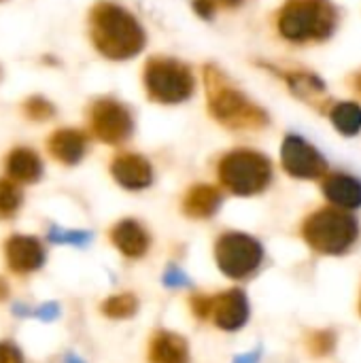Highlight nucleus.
Here are the masks:
<instances>
[{
    "instance_id": "f257e3e1",
    "label": "nucleus",
    "mask_w": 361,
    "mask_h": 363,
    "mask_svg": "<svg viewBox=\"0 0 361 363\" xmlns=\"http://www.w3.org/2000/svg\"><path fill=\"white\" fill-rule=\"evenodd\" d=\"M89 32L96 49L111 60H128L145 47V30L134 15L111 2L94 6Z\"/></svg>"
},
{
    "instance_id": "f03ea898",
    "label": "nucleus",
    "mask_w": 361,
    "mask_h": 363,
    "mask_svg": "<svg viewBox=\"0 0 361 363\" xmlns=\"http://www.w3.org/2000/svg\"><path fill=\"white\" fill-rule=\"evenodd\" d=\"M206 91L209 108L219 123L232 130H260L268 123V115L243 91L232 87L213 66L206 68Z\"/></svg>"
},
{
    "instance_id": "7ed1b4c3",
    "label": "nucleus",
    "mask_w": 361,
    "mask_h": 363,
    "mask_svg": "<svg viewBox=\"0 0 361 363\" xmlns=\"http://www.w3.org/2000/svg\"><path fill=\"white\" fill-rule=\"evenodd\" d=\"M338 21L330 0H289L279 11V32L294 43H313L328 38Z\"/></svg>"
},
{
    "instance_id": "20e7f679",
    "label": "nucleus",
    "mask_w": 361,
    "mask_h": 363,
    "mask_svg": "<svg viewBox=\"0 0 361 363\" xmlns=\"http://www.w3.org/2000/svg\"><path fill=\"white\" fill-rule=\"evenodd\" d=\"M360 236L357 219L345 208H319L302 223V238L321 255L347 253Z\"/></svg>"
},
{
    "instance_id": "39448f33",
    "label": "nucleus",
    "mask_w": 361,
    "mask_h": 363,
    "mask_svg": "<svg viewBox=\"0 0 361 363\" xmlns=\"http://www.w3.org/2000/svg\"><path fill=\"white\" fill-rule=\"evenodd\" d=\"M219 181L228 191L236 196H255L270 185L272 164L257 151L238 149L221 157Z\"/></svg>"
},
{
    "instance_id": "423d86ee",
    "label": "nucleus",
    "mask_w": 361,
    "mask_h": 363,
    "mask_svg": "<svg viewBox=\"0 0 361 363\" xmlns=\"http://www.w3.org/2000/svg\"><path fill=\"white\" fill-rule=\"evenodd\" d=\"M194 74L189 66L172 57H153L145 66V87L151 100L160 104H179L194 94Z\"/></svg>"
},
{
    "instance_id": "0eeeda50",
    "label": "nucleus",
    "mask_w": 361,
    "mask_h": 363,
    "mask_svg": "<svg viewBox=\"0 0 361 363\" xmlns=\"http://www.w3.org/2000/svg\"><path fill=\"white\" fill-rule=\"evenodd\" d=\"M215 259L219 270L234 281H245L257 272L264 249L262 245L243 232H226L215 242Z\"/></svg>"
},
{
    "instance_id": "6e6552de",
    "label": "nucleus",
    "mask_w": 361,
    "mask_h": 363,
    "mask_svg": "<svg viewBox=\"0 0 361 363\" xmlns=\"http://www.w3.org/2000/svg\"><path fill=\"white\" fill-rule=\"evenodd\" d=\"M89 121H91V132L109 145H119L126 138H130L134 123H132V115L130 111L111 98L98 100L94 102L91 111H89Z\"/></svg>"
},
{
    "instance_id": "1a4fd4ad",
    "label": "nucleus",
    "mask_w": 361,
    "mask_h": 363,
    "mask_svg": "<svg viewBox=\"0 0 361 363\" xmlns=\"http://www.w3.org/2000/svg\"><path fill=\"white\" fill-rule=\"evenodd\" d=\"M281 162L287 174L296 179H319L328 172V162L323 160V155L296 134H289L285 138L281 149Z\"/></svg>"
},
{
    "instance_id": "9d476101",
    "label": "nucleus",
    "mask_w": 361,
    "mask_h": 363,
    "mask_svg": "<svg viewBox=\"0 0 361 363\" xmlns=\"http://www.w3.org/2000/svg\"><path fill=\"white\" fill-rule=\"evenodd\" d=\"M213 319H215V325L223 332L240 330L249 319V302H247L245 291L228 289V291L215 296Z\"/></svg>"
},
{
    "instance_id": "9b49d317",
    "label": "nucleus",
    "mask_w": 361,
    "mask_h": 363,
    "mask_svg": "<svg viewBox=\"0 0 361 363\" xmlns=\"http://www.w3.org/2000/svg\"><path fill=\"white\" fill-rule=\"evenodd\" d=\"M111 172H113V179L121 187L132 189V191L145 189V187H149L153 183V168L138 153H121V155H117L113 160V164H111Z\"/></svg>"
},
{
    "instance_id": "f8f14e48",
    "label": "nucleus",
    "mask_w": 361,
    "mask_h": 363,
    "mask_svg": "<svg viewBox=\"0 0 361 363\" xmlns=\"http://www.w3.org/2000/svg\"><path fill=\"white\" fill-rule=\"evenodd\" d=\"M6 264L17 274L34 272L45 262V249L43 245L32 236H13L4 245Z\"/></svg>"
},
{
    "instance_id": "ddd939ff",
    "label": "nucleus",
    "mask_w": 361,
    "mask_h": 363,
    "mask_svg": "<svg viewBox=\"0 0 361 363\" xmlns=\"http://www.w3.org/2000/svg\"><path fill=\"white\" fill-rule=\"evenodd\" d=\"M111 242L117 247L119 253H123L130 259L143 257L151 247L149 232L134 219H123L111 230Z\"/></svg>"
},
{
    "instance_id": "4468645a",
    "label": "nucleus",
    "mask_w": 361,
    "mask_h": 363,
    "mask_svg": "<svg viewBox=\"0 0 361 363\" xmlns=\"http://www.w3.org/2000/svg\"><path fill=\"white\" fill-rule=\"evenodd\" d=\"M149 363H189V345L183 336L160 330L149 342Z\"/></svg>"
},
{
    "instance_id": "2eb2a0df",
    "label": "nucleus",
    "mask_w": 361,
    "mask_h": 363,
    "mask_svg": "<svg viewBox=\"0 0 361 363\" xmlns=\"http://www.w3.org/2000/svg\"><path fill=\"white\" fill-rule=\"evenodd\" d=\"M323 196L338 208L353 211L361 206V181L349 174H328L323 181Z\"/></svg>"
},
{
    "instance_id": "dca6fc26",
    "label": "nucleus",
    "mask_w": 361,
    "mask_h": 363,
    "mask_svg": "<svg viewBox=\"0 0 361 363\" xmlns=\"http://www.w3.org/2000/svg\"><path fill=\"white\" fill-rule=\"evenodd\" d=\"M85 149H87V138L79 130H70V128L57 130L49 138V153L66 166L79 164L85 155Z\"/></svg>"
},
{
    "instance_id": "f3484780",
    "label": "nucleus",
    "mask_w": 361,
    "mask_h": 363,
    "mask_svg": "<svg viewBox=\"0 0 361 363\" xmlns=\"http://www.w3.org/2000/svg\"><path fill=\"white\" fill-rule=\"evenodd\" d=\"M221 206V191L213 185H196L183 198V213L194 219H209Z\"/></svg>"
},
{
    "instance_id": "a211bd4d",
    "label": "nucleus",
    "mask_w": 361,
    "mask_h": 363,
    "mask_svg": "<svg viewBox=\"0 0 361 363\" xmlns=\"http://www.w3.org/2000/svg\"><path fill=\"white\" fill-rule=\"evenodd\" d=\"M4 166H6L9 177L19 183H34V181H38V177L43 172L38 155L32 149H23V147L11 151Z\"/></svg>"
},
{
    "instance_id": "6ab92c4d",
    "label": "nucleus",
    "mask_w": 361,
    "mask_h": 363,
    "mask_svg": "<svg viewBox=\"0 0 361 363\" xmlns=\"http://www.w3.org/2000/svg\"><path fill=\"white\" fill-rule=\"evenodd\" d=\"M330 119L334 128L345 136H355L361 132V106L355 102H340L332 108Z\"/></svg>"
},
{
    "instance_id": "aec40b11",
    "label": "nucleus",
    "mask_w": 361,
    "mask_h": 363,
    "mask_svg": "<svg viewBox=\"0 0 361 363\" xmlns=\"http://www.w3.org/2000/svg\"><path fill=\"white\" fill-rule=\"evenodd\" d=\"M289 89L298 96V98H304L309 102L315 104V100L319 96H323L326 91V85L321 79H317L315 74L311 72H294L289 77Z\"/></svg>"
},
{
    "instance_id": "412c9836",
    "label": "nucleus",
    "mask_w": 361,
    "mask_h": 363,
    "mask_svg": "<svg viewBox=\"0 0 361 363\" xmlns=\"http://www.w3.org/2000/svg\"><path fill=\"white\" fill-rule=\"evenodd\" d=\"M136 308H138V300L134 294H117L102 304V313L109 319H130L136 313Z\"/></svg>"
},
{
    "instance_id": "4be33fe9",
    "label": "nucleus",
    "mask_w": 361,
    "mask_h": 363,
    "mask_svg": "<svg viewBox=\"0 0 361 363\" xmlns=\"http://www.w3.org/2000/svg\"><path fill=\"white\" fill-rule=\"evenodd\" d=\"M21 204V191L15 183L0 179V219L15 215Z\"/></svg>"
},
{
    "instance_id": "5701e85b",
    "label": "nucleus",
    "mask_w": 361,
    "mask_h": 363,
    "mask_svg": "<svg viewBox=\"0 0 361 363\" xmlns=\"http://www.w3.org/2000/svg\"><path fill=\"white\" fill-rule=\"evenodd\" d=\"M306 347H309V353L315 355V357H326L334 351L336 347V336L334 332L330 330H319V332H313L306 340Z\"/></svg>"
},
{
    "instance_id": "b1692460",
    "label": "nucleus",
    "mask_w": 361,
    "mask_h": 363,
    "mask_svg": "<svg viewBox=\"0 0 361 363\" xmlns=\"http://www.w3.org/2000/svg\"><path fill=\"white\" fill-rule=\"evenodd\" d=\"M26 115L34 121H45V119H51L53 117V106L51 102H47L45 98H30L26 100V106H23Z\"/></svg>"
},
{
    "instance_id": "393cba45",
    "label": "nucleus",
    "mask_w": 361,
    "mask_h": 363,
    "mask_svg": "<svg viewBox=\"0 0 361 363\" xmlns=\"http://www.w3.org/2000/svg\"><path fill=\"white\" fill-rule=\"evenodd\" d=\"M189 306H191V313L198 317V319H209L213 317V308H215V298L213 296H206V294H194L191 300H189Z\"/></svg>"
},
{
    "instance_id": "a878e982",
    "label": "nucleus",
    "mask_w": 361,
    "mask_h": 363,
    "mask_svg": "<svg viewBox=\"0 0 361 363\" xmlns=\"http://www.w3.org/2000/svg\"><path fill=\"white\" fill-rule=\"evenodd\" d=\"M164 283L168 287H185V285H189V279L183 270H179L177 266H170L168 272L164 274Z\"/></svg>"
},
{
    "instance_id": "bb28decb",
    "label": "nucleus",
    "mask_w": 361,
    "mask_h": 363,
    "mask_svg": "<svg viewBox=\"0 0 361 363\" xmlns=\"http://www.w3.org/2000/svg\"><path fill=\"white\" fill-rule=\"evenodd\" d=\"M0 363H23V357L15 345L0 342Z\"/></svg>"
},
{
    "instance_id": "cd10ccee",
    "label": "nucleus",
    "mask_w": 361,
    "mask_h": 363,
    "mask_svg": "<svg viewBox=\"0 0 361 363\" xmlns=\"http://www.w3.org/2000/svg\"><path fill=\"white\" fill-rule=\"evenodd\" d=\"M194 6L202 17H213V13H215V2L213 0H196Z\"/></svg>"
},
{
    "instance_id": "c85d7f7f",
    "label": "nucleus",
    "mask_w": 361,
    "mask_h": 363,
    "mask_svg": "<svg viewBox=\"0 0 361 363\" xmlns=\"http://www.w3.org/2000/svg\"><path fill=\"white\" fill-rule=\"evenodd\" d=\"M234 363H257V351H253V353H249V355H240V357H236Z\"/></svg>"
},
{
    "instance_id": "c756f323",
    "label": "nucleus",
    "mask_w": 361,
    "mask_h": 363,
    "mask_svg": "<svg viewBox=\"0 0 361 363\" xmlns=\"http://www.w3.org/2000/svg\"><path fill=\"white\" fill-rule=\"evenodd\" d=\"M353 89L361 96V72H357V74L353 77Z\"/></svg>"
},
{
    "instance_id": "7c9ffc66",
    "label": "nucleus",
    "mask_w": 361,
    "mask_h": 363,
    "mask_svg": "<svg viewBox=\"0 0 361 363\" xmlns=\"http://www.w3.org/2000/svg\"><path fill=\"white\" fill-rule=\"evenodd\" d=\"M6 294H9V287H6V283L0 279V300H4V298H6Z\"/></svg>"
},
{
    "instance_id": "2f4dec72",
    "label": "nucleus",
    "mask_w": 361,
    "mask_h": 363,
    "mask_svg": "<svg viewBox=\"0 0 361 363\" xmlns=\"http://www.w3.org/2000/svg\"><path fill=\"white\" fill-rule=\"evenodd\" d=\"M221 2H226V4H236V2H240V0H221Z\"/></svg>"
},
{
    "instance_id": "473e14b6",
    "label": "nucleus",
    "mask_w": 361,
    "mask_h": 363,
    "mask_svg": "<svg viewBox=\"0 0 361 363\" xmlns=\"http://www.w3.org/2000/svg\"><path fill=\"white\" fill-rule=\"evenodd\" d=\"M66 363H83V362H79V359H74V357H68V362Z\"/></svg>"
},
{
    "instance_id": "72a5a7b5",
    "label": "nucleus",
    "mask_w": 361,
    "mask_h": 363,
    "mask_svg": "<svg viewBox=\"0 0 361 363\" xmlns=\"http://www.w3.org/2000/svg\"><path fill=\"white\" fill-rule=\"evenodd\" d=\"M360 313H361V296H360Z\"/></svg>"
}]
</instances>
